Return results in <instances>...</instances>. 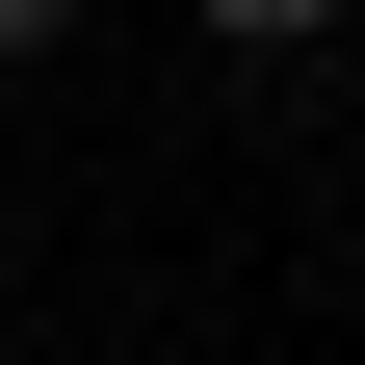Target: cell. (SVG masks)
I'll return each instance as SVG.
<instances>
[{
	"label": "cell",
	"instance_id": "obj_2",
	"mask_svg": "<svg viewBox=\"0 0 365 365\" xmlns=\"http://www.w3.org/2000/svg\"><path fill=\"white\" fill-rule=\"evenodd\" d=\"M78 26H105V0H0V78H53V53H78Z\"/></svg>",
	"mask_w": 365,
	"mask_h": 365
},
{
	"label": "cell",
	"instance_id": "obj_1",
	"mask_svg": "<svg viewBox=\"0 0 365 365\" xmlns=\"http://www.w3.org/2000/svg\"><path fill=\"white\" fill-rule=\"evenodd\" d=\"M182 26H209V53H339L365 0H182Z\"/></svg>",
	"mask_w": 365,
	"mask_h": 365
}]
</instances>
